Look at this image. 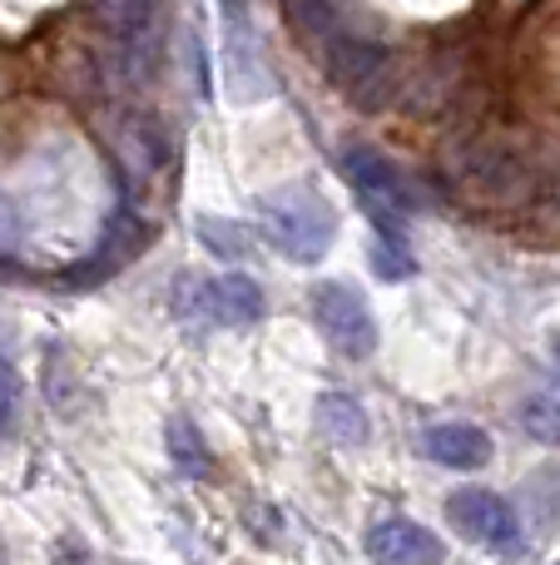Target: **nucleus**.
I'll return each mask as SVG.
<instances>
[{"instance_id":"nucleus-1","label":"nucleus","mask_w":560,"mask_h":565,"mask_svg":"<svg viewBox=\"0 0 560 565\" xmlns=\"http://www.w3.org/2000/svg\"><path fill=\"white\" fill-rule=\"evenodd\" d=\"M258 224H263L268 244L283 258H293V264H317L337 238L333 204L308 184H288V189L263 194L258 199Z\"/></svg>"},{"instance_id":"nucleus-7","label":"nucleus","mask_w":560,"mask_h":565,"mask_svg":"<svg viewBox=\"0 0 560 565\" xmlns=\"http://www.w3.org/2000/svg\"><path fill=\"white\" fill-rule=\"evenodd\" d=\"M446 521H452L456 531H466L472 541H482V546H511L516 541V511L506 507L496 491H482V487H462L446 497Z\"/></svg>"},{"instance_id":"nucleus-19","label":"nucleus","mask_w":560,"mask_h":565,"mask_svg":"<svg viewBox=\"0 0 560 565\" xmlns=\"http://www.w3.org/2000/svg\"><path fill=\"white\" fill-rule=\"evenodd\" d=\"M556 367H560V338H556Z\"/></svg>"},{"instance_id":"nucleus-5","label":"nucleus","mask_w":560,"mask_h":565,"mask_svg":"<svg viewBox=\"0 0 560 565\" xmlns=\"http://www.w3.org/2000/svg\"><path fill=\"white\" fill-rule=\"evenodd\" d=\"M456 179H462L472 194L496 199V204H521L536 184L526 154L516 145H502V139H472V145H462V154H456Z\"/></svg>"},{"instance_id":"nucleus-6","label":"nucleus","mask_w":560,"mask_h":565,"mask_svg":"<svg viewBox=\"0 0 560 565\" xmlns=\"http://www.w3.org/2000/svg\"><path fill=\"white\" fill-rule=\"evenodd\" d=\"M313 318H317V328H323V338L333 342V352H343V358L363 362L377 352V318L353 282H317Z\"/></svg>"},{"instance_id":"nucleus-16","label":"nucleus","mask_w":560,"mask_h":565,"mask_svg":"<svg viewBox=\"0 0 560 565\" xmlns=\"http://www.w3.org/2000/svg\"><path fill=\"white\" fill-rule=\"evenodd\" d=\"M373 268H377V278H407V274H412V254H407L402 234H383V238H377Z\"/></svg>"},{"instance_id":"nucleus-3","label":"nucleus","mask_w":560,"mask_h":565,"mask_svg":"<svg viewBox=\"0 0 560 565\" xmlns=\"http://www.w3.org/2000/svg\"><path fill=\"white\" fill-rule=\"evenodd\" d=\"M343 169H347V179H353L357 199L367 204V214H373L377 234H402L407 214L422 204V189H417L412 179H407L402 169L392 164V159H383L377 149H367V145L347 149Z\"/></svg>"},{"instance_id":"nucleus-9","label":"nucleus","mask_w":560,"mask_h":565,"mask_svg":"<svg viewBox=\"0 0 560 565\" xmlns=\"http://www.w3.org/2000/svg\"><path fill=\"white\" fill-rule=\"evenodd\" d=\"M367 556L373 561H446V546L407 516H387L367 531Z\"/></svg>"},{"instance_id":"nucleus-13","label":"nucleus","mask_w":560,"mask_h":565,"mask_svg":"<svg viewBox=\"0 0 560 565\" xmlns=\"http://www.w3.org/2000/svg\"><path fill=\"white\" fill-rule=\"evenodd\" d=\"M288 20H293V30L303 40H313V45H323L333 30H343V20H337L333 0H283Z\"/></svg>"},{"instance_id":"nucleus-18","label":"nucleus","mask_w":560,"mask_h":565,"mask_svg":"<svg viewBox=\"0 0 560 565\" xmlns=\"http://www.w3.org/2000/svg\"><path fill=\"white\" fill-rule=\"evenodd\" d=\"M154 10H159V0H125V25L144 30L149 20H154Z\"/></svg>"},{"instance_id":"nucleus-11","label":"nucleus","mask_w":560,"mask_h":565,"mask_svg":"<svg viewBox=\"0 0 560 565\" xmlns=\"http://www.w3.org/2000/svg\"><path fill=\"white\" fill-rule=\"evenodd\" d=\"M317 427H323V437H333L337 447H363L367 412H363V402L347 397V392H323V397H317Z\"/></svg>"},{"instance_id":"nucleus-4","label":"nucleus","mask_w":560,"mask_h":565,"mask_svg":"<svg viewBox=\"0 0 560 565\" xmlns=\"http://www.w3.org/2000/svg\"><path fill=\"white\" fill-rule=\"evenodd\" d=\"M224 6V85L234 105H258L273 95V75H268L263 35L254 25L248 0H218Z\"/></svg>"},{"instance_id":"nucleus-15","label":"nucleus","mask_w":560,"mask_h":565,"mask_svg":"<svg viewBox=\"0 0 560 565\" xmlns=\"http://www.w3.org/2000/svg\"><path fill=\"white\" fill-rule=\"evenodd\" d=\"M198 238H204L218 258H244L248 254V234L238 224H228V218H198Z\"/></svg>"},{"instance_id":"nucleus-17","label":"nucleus","mask_w":560,"mask_h":565,"mask_svg":"<svg viewBox=\"0 0 560 565\" xmlns=\"http://www.w3.org/2000/svg\"><path fill=\"white\" fill-rule=\"evenodd\" d=\"M20 427V377L10 358H0V441H10Z\"/></svg>"},{"instance_id":"nucleus-2","label":"nucleus","mask_w":560,"mask_h":565,"mask_svg":"<svg viewBox=\"0 0 560 565\" xmlns=\"http://www.w3.org/2000/svg\"><path fill=\"white\" fill-rule=\"evenodd\" d=\"M323 70L357 109H383L387 99L397 95V65L383 45L363 35H347V30H333L323 40Z\"/></svg>"},{"instance_id":"nucleus-12","label":"nucleus","mask_w":560,"mask_h":565,"mask_svg":"<svg viewBox=\"0 0 560 565\" xmlns=\"http://www.w3.org/2000/svg\"><path fill=\"white\" fill-rule=\"evenodd\" d=\"M169 457H174V467L184 471V477H194V481L214 471L204 437H198V427H194L189 417H174V422H169Z\"/></svg>"},{"instance_id":"nucleus-14","label":"nucleus","mask_w":560,"mask_h":565,"mask_svg":"<svg viewBox=\"0 0 560 565\" xmlns=\"http://www.w3.org/2000/svg\"><path fill=\"white\" fill-rule=\"evenodd\" d=\"M521 427L546 447H560V392H536L521 407Z\"/></svg>"},{"instance_id":"nucleus-10","label":"nucleus","mask_w":560,"mask_h":565,"mask_svg":"<svg viewBox=\"0 0 560 565\" xmlns=\"http://www.w3.org/2000/svg\"><path fill=\"white\" fill-rule=\"evenodd\" d=\"M198 308L224 328H244V322L263 318V288L244 274H224L214 282H198Z\"/></svg>"},{"instance_id":"nucleus-8","label":"nucleus","mask_w":560,"mask_h":565,"mask_svg":"<svg viewBox=\"0 0 560 565\" xmlns=\"http://www.w3.org/2000/svg\"><path fill=\"white\" fill-rule=\"evenodd\" d=\"M422 451L437 461V467L476 471L492 461V437H486L476 422H437V427H427Z\"/></svg>"}]
</instances>
